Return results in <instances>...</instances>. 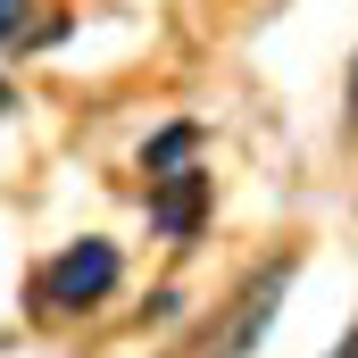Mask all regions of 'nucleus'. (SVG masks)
<instances>
[{
  "label": "nucleus",
  "mask_w": 358,
  "mask_h": 358,
  "mask_svg": "<svg viewBox=\"0 0 358 358\" xmlns=\"http://www.w3.org/2000/svg\"><path fill=\"white\" fill-rule=\"evenodd\" d=\"M0 108H8V84H0Z\"/></svg>",
  "instance_id": "nucleus-8"
},
{
  "label": "nucleus",
  "mask_w": 358,
  "mask_h": 358,
  "mask_svg": "<svg viewBox=\"0 0 358 358\" xmlns=\"http://www.w3.org/2000/svg\"><path fill=\"white\" fill-rule=\"evenodd\" d=\"M350 125H358V59H350Z\"/></svg>",
  "instance_id": "nucleus-7"
},
{
  "label": "nucleus",
  "mask_w": 358,
  "mask_h": 358,
  "mask_svg": "<svg viewBox=\"0 0 358 358\" xmlns=\"http://www.w3.org/2000/svg\"><path fill=\"white\" fill-rule=\"evenodd\" d=\"M117 275H125V259H117V242H100V234H84V242H67L50 267H42V308H100L108 292H117Z\"/></svg>",
  "instance_id": "nucleus-1"
},
{
  "label": "nucleus",
  "mask_w": 358,
  "mask_h": 358,
  "mask_svg": "<svg viewBox=\"0 0 358 358\" xmlns=\"http://www.w3.org/2000/svg\"><path fill=\"white\" fill-rule=\"evenodd\" d=\"M208 192H217V176H200V167L159 176V183H150V225H159L167 242H192V234L208 225Z\"/></svg>",
  "instance_id": "nucleus-3"
},
{
  "label": "nucleus",
  "mask_w": 358,
  "mask_h": 358,
  "mask_svg": "<svg viewBox=\"0 0 358 358\" xmlns=\"http://www.w3.org/2000/svg\"><path fill=\"white\" fill-rule=\"evenodd\" d=\"M25 17H34V0H0V42H17V34H25Z\"/></svg>",
  "instance_id": "nucleus-5"
},
{
  "label": "nucleus",
  "mask_w": 358,
  "mask_h": 358,
  "mask_svg": "<svg viewBox=\"0 0 358 358\" xmlns=\"http://www.w3.org/2000/svg\"><path fill=\"white\" fill-rule=\"evenodd\" d=\"M292 292V259H267V267L242 283V300H234V317H225V334L208 342V358H250L259 350V334L275 325V300Z\"/></svg>",
  "instance_id": "nucleus-2"
},
{
  "label": "nucleus",
  "mask_w": 358,
  "mask_h": 358,
  "mask_svg": "<svg viewBox=\"0 0 358 358\" xmlns=\"http://www.w3.org/2000/svg\"><path fill=\"white\" fill-rule=\"evenodd\" d=\"M325 358H358V334H350V342H334V350H325Z\"/></svg>",
  "instance_id": "nucleus-6"
},
{
  "label": "nucleus",
  "mask_w": 358,
  "mask_h": 358,
  "mask_svg": "<svg viewBox=\"0 0 358 358\" xmlns=\"http://www.w3.org/2000/svg\"><path fill=\"white\" fill-rule=\"evenodd\" d=\"M192 150H200V125L183 117V125H167V134L142 150V167H150V176H176V167H192Z\"/></svg>",
  "instance_id": "nucleus-4"
}]
</instances>
